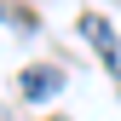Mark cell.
Wrapping results in <instances>:
<instances>
[{
  "label": "cell",
  "instance_id": "2",
  "mask_svg": "<svg viewBox=\"0 0 121 121\" xmlns=\"http://www.w3.org/2000/svg\"><path fill=\"white\" fill-rule=\"evenodd\" d=\"M81 35L92 40V46H115V35H110V23H104L98 12H86V17H81Z\"/></svg>",
  "mask_w": 121,
  "mask_h": 121
},
{
  "label": "cell",
  "instance_id": "1",
  "mask_svg": "<svg viewBox=\"0 0 121 121\" xmlns=\"http://www.w3.org/2000/svg\"><path fill=\"white\" fill-rule=\"evenodd\" d=\"M58 86H64V69H52V64H35V69H23V75H17V92H23V98H35V104H40V98H52Z\"/></svg>",
  "mask_w": 121,
  "mask_h": 121
},
{
  "label": "cell",
  "instance_id": "3",
  "mask_svg": "<svg viewBox=\"0 0 121 121\" xmlns=\"http://www.w3.org/2000/svg\"><path fill=\"white\" fill-rule=\"evenodd\" d=\"M104 69H110L115 81H121V46H104Z\"/></svg>",
  "mask_w": 121,
  "mask_h": 121
}]
</instances>
